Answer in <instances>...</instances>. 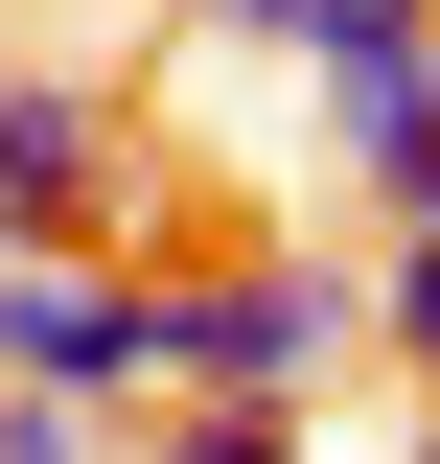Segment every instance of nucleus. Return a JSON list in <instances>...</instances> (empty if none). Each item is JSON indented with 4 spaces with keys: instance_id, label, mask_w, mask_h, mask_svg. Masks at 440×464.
I'll return each mask as SVG.
<instances>
[{
    "instance_id": "7",
    "label": "nucleus",
    "mask_w": 440,
    "mask_h": 464,
    "mask_svg": "<svg viewBox=\"0 0 440 464\" xmlns=\"http://www.w3.org/2000/svg\"><path fill=\"white\" fill-rule=\"evenodd\" d=\"M139 464H301V418H139Z\"/></svg>"
},
{
    "instance_id": "3",
    "label": "nucleus",
    "mask_w": 440,
    "mask_h": 464,
    "mask_svg": "<svg viewBox=\"0 0 440 464\" xmlns=\"http://www.w3.org/2000/svg\"><path fill=\"white\" fill-rule=\"evenodd\" d=\"M116 232H139V93L0 70V256H116Z\"/></svg>"
},
{
    "instance_id": "5",
    "label": "nucleus",
    "mask_w": 440,
    "mask_h": 464,
    "mask_svg": "<svg viewBox=\"0 0 440 464\" xmlns=\"http://www.w3.org/2000/svg\"><path fill=\"white\" fill-rule=\"evenodd\" d=\"M186 24H232V47H301V70H371V47H417L440 0H186Z\"/></svg>"
},
{
    "instance_id": "8",
    "label": "nucleus",
    "mask_w": 440,
    "mask_h": 464,
    "mask_svg": "<svg viewBox=\"0 0 440 464\" xmlns=\"http://www.w3.org/2000/svg\"><path fill=\"white\" fill-rule=\"evenodd\" d=\"M0 464H93V418H47V395H0Z\"/></svg>"
},
{
    "instance_id": "6",
    "label": "nucleus",
    "mask_w": 440,
    "mask_h": 464,
    "mask_svg": "<svg viewBox=\"0 0 440 464\" xmlns=\"http://www.w3.org/2000/svg\"><path fill=\"white\" fill-rule=\"evenodd\" d=\"M348 325H394V348H417V372H440V232H394L371 279H348Z\"/></svg>"
},
{
    "instance_id": "2",
    "label": "nucleus",
    "mask_w": 440,
    "mask_h": 464,
    "mask_svg": "<svg viewBox=\"0 0 440 464\" xmlns=\"http://www.w3.org/2000/svg\"><path fill=\"white\" fill-rule=\"evenodd\" d=\"M0 395L163 418V256H0Z\"/></svg>"
},
{
    "instance_id": "9",
    "label": "nucleus",
    "mask_w": 440,
    "mask_h": 464,
    "mask_svg": "<svg viewBox=\"0 0 440 464\" xmlns=\"http://www.w3.org/2000/svg\"><path fill=\"white\" fill-rule=\"evenodd\" d=\"M417 464H440V395H417Z\"/></svg>"
},
{
    "instance_id": "4",
    "label": "nucleus",
    "mask_w": 440,
    "mask_h": 464,
    "mask_svg": "<svg viewBox=\"0 0 440 464\" xmlns=\"http://www.w3.org/2000/svg\"><path fill=\"white\" fill-rule=\"evenodd\" d=\"M301 93H325V163L371 186L394 232H440V24H417V47H371V70H301Z\"/></svg>"
},
{
    "instance_id": "1",
    "label": "nucleus",
    "mask_w": 440,
    "mask_h": 464,
    "mask_svg": "<svg viewBox=\"0 0 440 464\" xmlns=\"http://www.w3.org/2000/svg\"><path fill=\"white\" fill-rule=\"evenodd\" d=\"M348 348V256H209L163 279V418H301Z\"/></svg>"
}]
</instances>
